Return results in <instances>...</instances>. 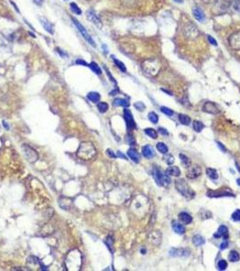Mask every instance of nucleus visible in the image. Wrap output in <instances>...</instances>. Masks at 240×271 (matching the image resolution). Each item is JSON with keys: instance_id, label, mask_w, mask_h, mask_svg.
<instances>
[{"instance_id": "f257e3e1", "label": "nucleus", "mask_w": 240, "mask_h": 271, "mask_svg": "<svg viewBox=\"0 0 240 271\" xmlns=\"http://www.w3.org/2000/svg\"><path fill=\"white\" fill-rule=\"evenodd\" d=\"M77 154L83 160H90L96 155V148L91 143L84 142L80 144Z\"/></svg>"}, {"instance_id": "f03ea898", "label": "nucleus", "mask_w": 240, "mask_h": 271, "mask_svg": "<svg viewBox=\"0 0 240 271\" xmlns=\"http://www.w3.org/2000/svg\"><path fill=\"white\" fill-rule=\"evenodd\" d=\"M142 69L146 74L149 76H155L161 69V64L156 59H148L143 63Z\"/></svg>"}, {"instance_id": "7ed1b4c3", "label": "nucleus", "mask_w": 240, "mask_h": 271, "mask_svg": "<svg viewBox=\"0 0 240 271\" xmlns=\"http://www.w3.org/2000/svg\"><path fill=\"white\" fill-rule=\"evenodd\" d=\"M175 187H176L177 191L187 199H192L195 195V193L193 192V190L190 187V185L183 179L176 180L175 181Z\"/></svg>"}, {"instance_id": "20e7f679", "label": "nucleus", "mask_w": 240, "mask_h": 271, "mask_svg": "<svg viewBox=\"0 0 240 271\" xmlns=\"http://www.w3.org/2000/svg\"><path fill=\"white\" fill-rule=\"evenodd\" d=\"M153 176H154V179L156 181V183L159 184L160 186H164V187H167L168 185H170L171 184V178L168 176V175L165 173L163 174L162 171H160L158 168H155L154 169V172H153Z\"/></svg>"}, {"instance_id": "39448f33", "label": "nucleus", "mask_w": 240, "mask_h": 271, "mask_svg": "<svg viewBox=\"0 0 240 271\" xmlns=\"http://www.w3.org/2000/svg\"><path fill=\"white\" fill-rule=\"evenodd\" d=\"M230 0H216L214 4L213 12L216 15L224 14L230 7Z\"/></svg>"}, {"instance_id": "423d86ee", "label": "nucleus", "mask_w": 240, "mask_h": 271, "mask_svg": "<svg viewBox=\"0 0 240 271\" xmlns=\"http://www.w3.org/2000/svg\"><path fill=\"white\" fill-rule=\"evenodd\" d=\"M71 20L73 21V23H74V24L76 26V27L78 28V30L80 32V34H82V36H83V38L85 39L91 46H93V47H96L97 46V44H96V43H95V41L92 39V37L90 36V34H89V32L86 30V28L84 27L82 24L77 20V19H75L74 17H71Z\"/></svg>"}, {"instance_id": "0eeeda50", "label": "nucleus", "mask_w": 240, "mask_h": 271, "mask_svg": "<svg viewBox=\"0 0 240 271\" xmlns=\"http://www.w3.org/2000/svg\"><path fill=\"white\" fill-rule=\"evenodd\" d=\"M22 150L23 152V155H25V157L29 163H33L38 159V154L31 146L27 145H23Z\"/></svg>"}, {"instance_id": "6e6552de", "label": "nucleus", "mask_w": 240, "mask_h": 271, "mask_svg": "<svg viewBox=\"0 0 240 271\" xmlns=\"http://www.w3.org/2000/svg\"><path fill=\"white\" fill-rule=\"evenodd\" d=\"M87 17H88V20L89 22H91L92 24H94L99 29L102 28V26H103L102 22L93 9H89V10L87 11Z\"/></svg>"}, {"instance_id": "1a4fd4ad", "label": "nucleus", "mask_w": 240, "mask_h": 271, "mask_svg": "<svg viewBox=\"0 0 240 271\" xmlns=\"http://www.w3.org/2000/svg\"><path fill=\"white\" fill-rule=\"evenodd\" d=\"M229 43L234 50H240V32L233 33L229 38Z\"/></svg>"}, {"instance_id": "9d476101", "label": "nucleus", "mask_w": 240, "mask_h": 271, "mask_svg": "<svg viewBox=\"0 0 240 271\" xmlns=\"http://www.w3.org/2000/svg\"><path fill=\"white\" fill-rule=\"evenodd\" d=\"M184 34L186 35L187 38H190V39H194L196 38L198 34H199V30H198V27L195 26L194 24H190L188 26H185L184 28Z\"/></svg>"}, {"instance_id": "9b49d317", "label": "nucleus", "mask_w": 240, "mask_h": 271, "mask_svg": "<svg viewBox=\"0 0 240 271\" xmlns=\"http://www.w3.org/2000/svg\"><path fill=\"white\" fill-rule=\"evenodd\" d=\"M124 118L126 122V126H127V128L128 130H132L136 128V123H135V120H134V118H133V115H132V112L130 111L129 109L127 108H125L124 109Z\"/></svg>"}, {"instance_id": "f8f14e48", "label": "nucleus", "mask_w": 240, "mask_h": 271, "mask_svg": "<svg viewBox=\"0 0 240 271\" xmlns=\"http://www.w3.org/2000/svg\"><path fill=\"white\" fill-rule=\"evenodd\" d=\"M201 168L199 165H190L188 170H187V177L190 179H195L197 177H199L201 175Z\"/></svg>"}, {"instance_id": "ddd939ff", "label": "nucleus", "mask_w": 240, "mask_h": 271, "mask_svg": "<svg viewBox=\"0 0 240 271\" xmlns=\"http://www.w3.org/2000/svg\"><path fill=\"white\" fill-rule=\"evenodd\" d=\"M202 109H203V111L209 113V114H212V115H217L219 112V107L214 102H211V101H207L205 104L203 105Z\"/></svg>"}, {"instance_id": "4468645a", "label": "nucleus", "mask_w": 240, "mask_h": 271, "mask_svg": "<svg viewBox=\"0 0 240 271\" xmlns=\"http://www.w3.org/2000/svg\"><path fill=\"white\" fill-rule=\"evenodd\" d=\"M207 196L208 197H211V198H218V197H233L234 196V193H230V192H227V191H219V192H217V191H209L207 193Z\"/></svg>"}, {"instance_id": "2eb2a0df", "label": "nucleus", "mask_w": 240, "mask_h": 271, "mask_svg": "<svg viewBox=\"0 0 240 271\" xmlns=\"http://www.w3.org/2000/svg\"><path fill=\"white\" fill-rule=\"evenodd\" d=\"M192 15L195 17V19L198 20L200 23H204V22L206 21L205 14H204V12L199 6L193 7V9H192Z\"/></svg>"}, {"instance_id": "dca6fc26", "label": "nucleus", "mask_w": 240, "mask_h": 271, "mask_svg": "<svg viewBox=\"0 0 240 271\" xmlns=\"http://www.w3.org/2000/svg\"><path fill=\"white\" fill-rule=\"evenodd\" d=\"M190 251L187 249H172L170 255L172 257H188Z\"/></svg>"}, {"instance_id": "f3484780", "label": "nucleus", "mask_w": 240, "mask_h": 271, "mask_svg": "<svg viewBox=\"0 0 240 271\" xmlns=\"http://www.w3.org/2000/svg\"><path fill=\"white\" fill-rule=\"evenodd\" d=\"M142 154L143 155L148 158V159H151L153 158L154 155H155V151L153 149V147L150 145H146L145 146H143L142 148Z\"/></svg>"}, {"instance_id": "a211bd4d", "label": "nucleus", "mask_w": 240, "mask_h": 271, "mask_svg": "<svg viewBox=\"0 0 240 271\" xmlns=\"http://www.w3.org/2000/svg\"><path fill=\"white\" fill-rule=\"evenodd\" d=\"M39 19H40V22H41V24H42L43 27L45 29V31L48 32L49 34H53L54 33V28H53V24L50 23L49 21H48V20H47L46 18H44V17H40Z\"/></svg>"}, {"instance_id": "6ab92c4d", "label": "nucleus", "mask_w": 240, "mask_h": 271, "mask_svg": "<svg viewBox=\"0 0 240 271\" xmlns=\"http://www.w3.org/2000/svg\"><path fill=\"white\" fill-rule=\"evenodd\" d=\"M127 155L130 157V159H132V161H134L136 164H138L141 161V155H140V154L136 149H134V148L128 149Z\"/></svg>"}, {"instance_id": "aec40b11", "label": "nucleus", "mask_w": 240, "mask_h": 271, "mask_svg": "<svg viewBox=\"0 0 240 271\" xmlns=\"http://www.w3.org/2000/svg\"><path fill=\"white\" fill-rule=\"evenodd\" d=\"M214 237L215 238H221V237H223L224 239H227V237H229V229H227V227H226L224 225L220 226L219 228L217 233L214 234Z\"/></svg>"}, {"instance_id": "412c9836", "label": "nucleus", "mask_w": 240, "mask_h": 271, "mask_svg": "<svg viewBox=\"0 0 240 271\" xmlns=\"http://www.w3.org/2000/svg\"><path fill=\"white\" fill-rule=\"evenodd\" d=\"M179 220L183 224H190L191 223V221H192V217H191L189 213L182 212L179 214Z\"/></svg>"}, {"instance_id": "4be33fe9", "label": "nucleus", "mask_w": 240, "mask_h": 271, "mask_svg": "<svg viewBox=\"0 0 240 271\" xmlns=\"http://www.w3.org/2000/svg\"><path fill=\"white\" fill-rule=\"evenodd\" d=\"M172 227H173V230L177 233V234H180V235H182V234L185 233V228L182 224L177 223V221H173L172 223Z\"/></svg>"}, {"instance_id": "5701e85b", "label": "nucleus", "mask_w": 240, "mask_h": 271, "mask_svg": "<svg viewBox=\"0 0 240 271\" xmlns=\"http://www.w3.org/2000/svg\"><path fill=\"white\" fill-rule=\"evenodd\" d=\"M165 173L168 175H173V176H180L181 175V171H180L179 167L177 166H169L166 171Z\"/></svg>"}, {"instance_id": "b1692460", "label": "nucleus", "mask_w": 240, "mask_h": 271, "mask_svg": "<svg viewBox=\"0 0 240 271\" xmlns=\"http://www.w3.org/2000/svg\"><path fill=\"white\" fill-rule=\"evenodd\" d=\"M113 104L114 106L116 107H118V106H122L124 108H128L129 107V101H127L125 98H116L113 101Z\"/></svg>"}, {"instance_id": "393cba45", "label": "nucleus", "mask_w": 240, "mask_h": 271, "mask_svg": "<svg viewBox=\"0 0 240 271\" xmlns=\"http://www.w3.org/2000/svg\"><path fill=\"white\" fill-rule=\"evenodd\" d=\"M87 98H89V101L93 102V103H98L100 101V95L98 92L91 91L87 95Z\"/></svg>"}, {"instance_id": "a878e982", "label": "nucleus", "mask_w": 240, "mask_h": 271, "mask_svg": "<svg viewBox=\"0 0 240 271\" xmlns=\"http://www.w3.org/2000/svg\"><path fill=\"white\" fill-rule=\"evenodd\" d=\"M192 243L195 246H197V247H200V246H202L205 244V240H204V238L200 235H195L192 238Z\"/></svg>"}, {"instance_id": "bb28decb", "label": "nucleus", "mask_w": 240, "mask_h": 271, "mask_svg": "<svg viewBox=\"0 0 240 271\" xmlns=\"http://www.w3.org/2000/svg\"><path fill=\"white\" fill-rule=\"evenodd\" d=\"M206 173H207V175L210 179H212V180H217L219 178L218 172L216 171L215 169H213V168H208L207 171H206Z\"/></svg>"}, {"instance_id": "cd10ccee", "label": "nucleus", "mask_w": 240, "mask_h": 271, "mask_svg": "<svg viewBox=\"0 0 240 271\" xmlns=\"http://www.w3.org/2000/svg\"><path fill=\"white\" fill-rule=\"evenodd\" d=\"M179 120L182 125H185V126L190 125V123L191 121L190 118L187 115H184V114H180L179 115Z\"/></svg>"}, {"instance_id": "c85d7f7f", "label": "nucleus", "mask_w": 240, "mask_h": 271, "mask_svg": "<svg viewBox=\"0 0 240 271\" xmlns=\"http://www.w3.org/2000/svg\"><path fill=\"white\" fill-rule=\"evenodd\" d=\"M145 133L148 136V137H150L151 138H153V139H156L157 137H158V134H157L156 130H154L153 128H146Z\"/></svg>"}, {"instance_id": "c756f323", "label": "nucleus", "mask_w": 240, "mask_h": 271, "mask_svg": "<svg viewBox=\"0 0 240 271\" xmlns=\"http://www.w3.org/2000/svg\"><path fill=\"white\" fill-rule=\"evenodd\" d=\"M89 67L91 69V71H92L93 72L96 73V74L99 75V74H101V73H102V71H101L100 67H99L97 63H89Z\"/></svg>"}, {"instance_id": "7c9ffc66", "label": "nucleus", "mask_w": 240, "mask_h": 271, "mask_svg": "<svg viewBox=\"0 0 240 271\" xmlns=\"http://www.w3.org/2000/svg\"><path fill=\"white\" fill-rule=\"evenodd\" d=\"M239 258H240L239 254L236 250H232L229 255V260H230L231 262H236L239 260Z\"/></svg>"}, {"instance_id": "2f4dec72", "label": "nucleus", "mask_w": 240, "mask_h": 271, "mask_svg": "<svg viewBox=\"0 0 240 271\" xmlns=\"http://www.w3.org/2000/svg\"><path fill=\"white\" fill-rule=\"evenodd\" d=\"M112 58H113V61H114V63H115V64L116 65V67L121 71H123V72H126V66H125V64L122 63V61H120L119 60H117V59H116L113 55H112Z\"/></svg>"}, {"instance_id": "473e14b6", "label": "nucleus", "mask_w": 240, "mask_h": 271, "mask_svg": "<svg viewBox=\"0 0 240 271\" xmlns=\"http://www.w3.org/2000/svg\"><path fill=\"white\" fill-rule=\"evenodd\" d=\"M70 7L71 12H73L74 14L79 15V16H80V15L82 14L81 9L79 7V6H78L76 3H70Z\"/></svg>"}, {"instance_id": "72a5a7b5", "label": "nucleus", "mask_w": 240, "mask_h": 271, "mask_svg": "<svg viewBox=\"0 0 240 271\" xmlns=\"http://www.w3.org/2000/svg\"><path fill=\"white\" fill-rule=\"evenodd\" d=\"M156 147H157L158 151L161 152L162 154H167V153H168V146H167L164 143H163V142L157 143Z\"/></svg>"}, {"instance_id": "f704fd0d", "label": "nucleus", "mask_w": 240, "mask_h": 271, "mask_svg": "<svg viewBox=\"0 0 240 271\" xmlns=\"http://www.w3.org/2000/svg\"><path fill=\"white\" fill-rule=\"evenodd\" d=\"M193 128L196 132H200L203 128H204V124L201 121H198L195 120L193 122Z\"/></svg>"}, {"instance_id": "c9c22d12", "label": "nucleus", "mask_w": 240, "mask_h": 271, "mask_svg": "<svg viewBox=\"0 0 240 271\" xmlns=\"http://www.w3.org/2000/svg\"><path fill=\"white\" fill-rule=\"evenodd\" d=\"M98 108L100 113H105L107 111V109H109V105L106 102H99L98 103Z\"/></svg>"}, {"instance_id": "e433bc0d", "label": "nucleus", "mask_w": 240, "mask_h": 271, "mask_svg": "<svg viewBox=\"0 0 240 271\" xmlns=\"http://www.w3.org/2000/svg\"><path fill=\"white\" fill-rule=\"evenodd\" d=\"M148 118H149V120L152 123H153V124H157L158 120H159V118H158L157 114L155 113V112H150L148 114Z\"/></svg>"}, {"instance_id": "4c0bfd02", "label": "nucleus", "mask_w": 240, "mask_h": 271, "mask_svg": "<svg viewBox=\"0 0 240 271\" xmlns=\"http://www.w3.org/2000/svg\"><path fill=\"white\" fill-rule=\"evenodd\" d=\"M180 158H181L182 163L184 164L186 166H190V160L189 157H187L185 155H183V154H180Z\"/></svg>"}, {"instance_id": "58836bf2", "label": "nucleus", "mask_w": 240, "mask_h": 271, "mask_svg": "<svg viewBox=\"0 0 240 271\" xmlns=\"http://www.w3.org/2000/svg\"><path fill=\"white\" fill-rule=\"evenodd\" d=\"M230 6L238 13H240V0H232Z\"/></svg>"}, {"instance_id": "ea45409f", "label": "nucleus", "mask_w": 240, "mask_h": 271, "mask_svg": "<svg viewBox=\"0 0 240 271\" xmlns=\"http://www.w3.org/2000/svg\"><path fill=\"white\" fill-rule=\"evenodd\" d=\"M161 110H162L163 113H164L168 117H172L173 115V113H174L173 110H172L171 108H168L166 107H161Z\"/></svg>"}, {"instance_id": "a19ab883", "label": "nucleus", "mask_w": 240, "mask_h": 271, "mask_svg": "<svg viewBox=\"0 0 240 271\" xmlns=\"http://www.w3.org/2000/svg\"><path fill=\"white\" fill-rule=\"evenodd\" d=\"M227 263L226 260H221L219 261V263H218V268H219V270H225V269L227 268Z\"/></svg>"}, {"instance_id": "79ce46f5", "label": "nucleus", "mask_w": 240, "mask_h": 271, "mask_svg": "<svg viewBox=\"0 0 240 271\" xmlns=\"http://www.w3.org/2000/svg\"><path fill=\"white\" fill-rule=\"evenodd\" d=\"M231 219H232L234 221H240V210H236V211L233 213Z\"/></svg>"}, {"instance_id": "37998d69", "label": "nucleus", "mask_w": 240, "mask_h": 271, "mask_svg": "<svg viewBox=\"0 0 240 271\" xmlns=\"http://www.w3.org/2000/svg\"><path fill=\"white\" fill-rule=\"evenodd\" d=\"M165 162L168 164V165H173L174 163V157L172 155H166L165 157Z\"/></svg>"}, {"instance_id": "c03bdc74", "label": "nucleus", "mask_w": 240, "mask_h": 271, "mask_svg": "<svg viewBox=\"0 0 240 271\" xmlns=\"http://www.w3.org/2000/svg\"><path fill=\"white\" fill-rule=\"evenodd\" d=\"M135 108H136V109H138V110H140V111H143V109L146 108V106H145V104H143V102H141V101H139V102H136V103H135Z\"/></svg>"}, {"instance_id": "a18cd8bd", "label": "nucleus", "mask_w": 240, "mask_h": 271, "mask_svg": "<svg viewBox=\"0 0 240 271\" xmlns=\"http://www.w3.org/2000/svg\"><path fill=\"white\" fill-rule=\"evenodd\" d=\"M227 247H229V241L227 240H224L220 245H219V249L221 250H226Z\"/></svg>"}, {"instance_id": "49530a36", "label": "nucleus", "mask_w": 240, "mask_h": 271, "mask_svg": "<svg viewBox=\"0 0 240 271\" xmlns=\"http://www.w3.org/2000/svg\"><path fill=\"white\" fill-rule=\"evenodd\" d=\"M76 64H79V65H82V66H89V63H86L85 61H83V60H80V59H79V60H77L76 61Z\"/></svg>"}, {"instance_id": "de8ad7c7", "label": "nucleus", "mask_w": 240, "mask_h": 271, "mask_svg": "<svg viewBox=\"0 0 240 271\" xmlns=\"http://www.w3.org/2000/svg\"><path fill=\"white\" fill-rule=\"evenodd\" d=\"M126 142L129 145H134L135 144V139L133 138V137H131V136H127V137H126Z\"/></svg>"}, {"instance_id": "09e8293b", "label": "nucleus", "mask_w": 240, "mask_h": 271, "mask_svg": "<svg viewBox=\"0 0 240 271\" xmlns=\"http://www.w3.org/2000/svg\"><path fill=\"white\" fill-rule=\"evenodd\" d=\"M208 40H209V42L211 44H213V45H217L218 44H217V41H216L212 36H210V35H208Z\"/></svg>"}, {"instance_id": "8fccbe9b", "label": "nucleus", "mask_w": 240, "mask_h": 271, "mask_svg": "<svg viewBox=\"0 0 240 271\" xmlns=\"http://www.w3.org/2000/svg\"><path fill=\"white\" fill-rule=\"evenodd\" d=\"M107 155L110 156V157H112V158H116V155L113 153V151H112L111 149H107Z\"/></svg>"}, {"instance_id": "3c124183", "label": "nucleus", "mask_w": 240, "mask_h": 271, "mask_svg": "<svg viewBox=\"0 0 240 271\" xmlns=\"http://www.w3.org/2000/svg\"><path fill=\"white\" fill-rule=\"evenodd\" d=\"M159 132L161 133V134H163V135H164V136H167L168 135V131L165 129V128H159Z\"/></svg>"}, {"instance_id": "603ef678", "label": "nucleus", "mask_w": 240, "mask_h": 271, "mask_svg": "<svg viewBox=\"0 0 240 271\" xmlns=\"http://www.w3.org/2000/svg\"><path fill=\"white\" fill-rule=\"evenodd\" d=\"M105 70H106V71H107V76H109V77L110 78V80H111V81H112L113 82H115V83H116V81H115V79H114V78L112 77V75L110 74V72H109V70H107V69L106 67H105Z\"/></svg>"}, {"instance_id": "864d4df0", "label": "nucleus", "mask_w": 240, "mask_h": 271, "mask_svg": "<svg viewBox=\"0 0 240 271\" xmlns=\"http://www.w3.org/2000/svg\"><path fill=\"white\" fill-rule=\"evenodd\" d=\"M116 156H117V157H120V158H123V159L127 160V159H126V156L125 155H123V154H122L121 152H120V151H117V155H116Z\"/></svg>"}, {"instance_id": "5fc2aeb1", "label": "nucleus", "mask_w": 240, "mask_h": 271, "mask_svg": "<svg viewBox=\"0 0 240 271\" xmlns=\"http://www.w3.org/2000/svg\"><path fill=\"white\" fill-rule=\"evenodd\" d=\"M3 126H4V128H5L6 129H9V128H10L9 125L7 124V122H6L5 120H3Z\"/></svg>"}, {"instance_id": "6e6d98bb", "label": "nucleus", "mask_w": 240, "mask_h": 271, "mask_svg": "<svg viewBox=\"0 0 240 271\" xmlns=\"http://www.w3.org/2000/svg\"><path fill=\"white\" fill-rule=\"evenodd\" d=\"M33 2L38 6H41L43 4V0H33Z\"/></svg>"}, {"instance_id": "4d7b16f0", "label": "nucleus", "mask_w": 240, "mask_h": 271, "mask_svg": "<svg viewBox=\"0 0 240 271\" xmlns=\"http://www.w3.org/2000/svg\"><path fill=\"white\" fill-rule=\"evenodd\" d=\"M202 1H203V3H205V4H210L212 2H215L216 0H202Z\"/></svg>"}, {"instance_id": "13d9d810", "label": "nucleus", "mask_w": 240, "mask_h": 271, "mask_svg": "<svg viewBox=\"0 0 240 271\" xmlns=\"http://www.w3.org/2000/svg\"><path fill=\"white\" fill-rule=\"evenodd\" d=\"M218 145H219V146L220 147V149H221V150H222L223 152H226V148H225V147H224V146L222 145V144H221V143H218Z\"/></svg>"}, {"instance_id": "bf43d9fd", "label": "nucleus", "mask_w": 240, "mask_h": 271, "mask_svg": "<svg viewBox=\"0 0 240 271\" xmlns=\"http://www.w3.org/2000/svg\"><path fill=\"white\" fill-rule=\"evenodd\" d=\"M236 183L238 184V185L240 186V178H238L237 180H236Z\"/></svg>"}, {"instance_id": "052dcab7", "label": "nucleus", "mask_w": 240, "mask_h": 271, "mask_svg": "<svg viewBox=\"0 0 240 271\" xmlns=\"http://www.w3.org/2000/svg\"><path fill=\"white\" fill-rule=\"evenodd\" d=\"M175 2H177V3H182V0H174Z\"/></svg>"}, {"instance_id": "680f3d73", "label": "nucleus", "mask_w": 240, "mask_h": 271, "mask_svg": "<svg viewBox=\"0 0 240 271\" xmlns=\"http://www.w3.org/2000/svg\"><path fill=\"white\" fill-rule=\"evenodd\" d=\"M87 1H89V0H87Z\"/></svg>"}]
</instances>
